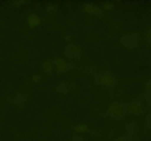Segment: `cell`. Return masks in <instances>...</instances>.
<instances>
[{"label":"cell","mask_w":151,"mask_h":141,"mask_svg":"<svg viewBox=\"0 0 151 141\" xmlns=\"http://www.w3.org/2000/svg\"><path fill=\"white\" fill-rule=\"evenodd\" d=\"M127 107L120 102H113L108 107L107 112L109 116L114 119H121L127 112Z\"/></svg>","instance_id":"cell-1"},{"label":"cell","mask_w":151,"mask_h":141,"mask_svg":"<svg viewBox=\"0 0 151 141\" xmlns=\"http://www.w3.org/2000/svg\"><path fill=\"white\" fill-rule=\"evenodd\" d=\"M138 41H139V39L136 33H127L122 36L120 43L125 48L132 50L137 47Z\"/></svg>","instance_id":"cell-2"},{"label":"cell","mask_w":151,"mask_h":141,"mask_svg":"<svg viewBox=\"0 0 151 141\" xmlns=\"http://www.w3.org/2000/svg\"><path fill=\"white\" fill-rule=\"evenodd\" d=\"M81 50L79 47L74 44H68L66 45L64 50V53L65 56L68 59H77L81 56Z\"/></svg>","instance_id":"cell-3"},{"label":"cell","mask_w":151,"mask_h":141,"mask_svg":"<svg viewBox=\"0 0 151 141\" xmlns=\"http://www.w3.org/2000/svg\"><path fill=\"white\" fill-rule=\"evenodd\" d=\"M53 64L56 68V71L60 73L68 72L70 69V64L62 58H55L53 61Z\"/></svg>","instance_id":"cell-4"},{"label":"cell","mask_w":151,"mask_h":141,"mask_svg":"<svg viewBox=\"0 0 151 141\" xmlns=\"http://www.w3.org/2000/svg\"><path fill=\"white\" fill-rule=\"evenodd\" d=\"M127 112H129L130 114L133 115H138L142 112L143 107L140 101L134 100L128 104V106L127 107Z\"/></svg>","instance_id":"cell-5"},{"label":"cell","mask_w":151,"mask_h":141,"mask_svg":"<svg viewBox=\"0 0 151 141\" xmlns=\"http://www.w3.org/2000/svg\"><path fill=\"white\" fill-rule=\"evenodd\" d=\"M83 8L85 12L91 14H94V15L98 16H100L103 14L102 10L99 7H98L96 5H94V4L92 3H85L84 5Z\"/></svg>","instance_id":"cell-6"},{"label":"cell","mask_w":151,"mask_h":141,"mask_svg":"<svg viewBox=\"0 0 151 141\" xmlns=\"http://www.w3.org/2000/svg\"><path fill=\"white\" fill-rule=\"evenodd\" d=\"M99 81L101 84L108 87H112L115 83L113 77L110 73H107V72H104L102 75H100Z\"/></svg>","instance_id":"cell-7"},{"label":"cell","mask_w":151,"mask_h":141,"mask_svg":"<svg viewBox=\"0 0 151 141\" xmlns=\"http://www.w3.org/2000/svg\"><path fill=\"white\" fill-rule=\"evenodd\" d=\"M41 19L38 15L35 14H31L27 17V23L28 26L31 28L36 27L41 24Z\"/></svg>","instance_id":"cell-8"},{"label":"cell","mask_w":151,"mask_h":141,"mask_svg":"<svg viewBox=\"0 0 151 141\" xmlns=\"http://www.w3.org/2000/svg\"><path fill=\"white\" fill-rule=\"evenodd\" d=\"M88 127L85 123H78L73 127V132L76 134H82L88 132Z\"/></svg>","instance_id":"cell-9"},{"label":"cell","mask_w":151,"mask_h":141,"mask_svg":"<svg viewBox=\"0 0 151 141\" xmlns=\"http://www.w3.org/2000/svg\"><path fill=\"white\" fill-rule=\"evenodd\" d=\"M145 99L150 104H151V78L147 82L145 87Z\"/></svg>","instance_id":"cell-10"},{"label":"cell","mask_w":151,"mask_h":141,"mask_svg":"<svg viewBox=\"0 0 151 141\" xmlns=\"http://www.w3.org/2000/svg\"><path fill=\"white\" fill-rule=\"evenodd\" d=\"M125 132L127 136H133L136 132V126L134 123H127L125 126Z\"/></svg>","instance_id":"cell-11"},{"label":"cell","mask_w":151,"mask_h":141,"mask_svg":"<svg viewBox=\"0 0 151 141\" xmlns=\"http://www.w3.org/2000/svg\"><path fill=\"white\" fill-rule=\"evenodd\" d=\"M68 87L65 83L62 82L60 84H58L57 87H56V91L60 94H65L68 92Z\"/></svg>","instance_id":"cell-12"},{"label":"cell","mask_w":151,"mask_h":141,"mask_svg":"<svg viewBox=\"0 0 151 141\" xmlns=\"http://www.w3.org/2000/svg\"><path fill=\"white\" fill-rule=\"evenodd\" d=\"M43 70L46 73H50L53 70V65L50 62H45L42 64Z\"/></svg>","instance_id":"cell-13"},{"label":"cell","mask_w":151,"mask_h":141,"mask_svg":"<svg viewBox=\"0 0 151 141\" xmlns=\"http://www.w3.org/2000/svg\"><path fill=\"white\" fill-rule=\"evenodd\" d=\"M145 124L147 129L151 130V113L148 114V115L146 117L145 119Z\"/></svg>","instance_id":"cell-14"},{"label":"cell","mask_w":151,"mask_h":141,"mask_svg":"<svg viewBox=\"0 0 151 141\" xmlns=\"http://www.w3.org/2000/svg\"><path fill=\"white\" fill-rule=\"evenodd\" d=\"M116 141H133V139L130 136H121L117 138Z\"/></svg>","instance_id":"cell-15"},{"label":"cell","mask_w":151,"mask_h":141,"mask_svg":"<svg viewBox=\"0 0 151 141\" xmlns=\"http://www.w3.org/2000/svg\"><path fill=\"white\" fill-rule=\"evenodd\" d=\"M104 9L107 10V11H111V10L113 9L114 8V5L111 2H106L105 4L104 5Z\"/></svg>","instance_id":"cell-16"},{"label":"cell","mask_w":151,"mask_h":141,"mask_svg":"<svg viewBox=\"0 0 151 141\" xmlns=\"http://www.w3.org/2000/svg\"><path fill=\"white\" fill-rule=\"evenodd\" d=\"M70 141H84V139L79 135H73Z\"/></svg>","instance_id":"cell-17"},{"label":"cell","mask_w":151,"mask_h":141,"mask_svg":"<svg viewBox=\"0 0 151 141\" xmlns=\"http://www.w3.org/2000/svg\"><path fill=\"white\" fill-rule=\"evenodd\" d=\"M47 11L50 14H53V13L56 12V8L53 5H49V6L47 7Z\"/></svg>","instance_id":"cell-18"},{"label":"cell","mask_w":151,"mask_h":141,"mask_svg":"<svg viewBox=\"0 0 151 141\" xmlns=\"http://www.w3.org/2000/svg\"><path fill=\"white\" fill-rule=\"evenodd\" d=\"M41 78L42 77L40 75H34L32 77V81L33 82H38L40 80H41Z\"/></svg>","instance_id":"cell-19"},{"label":"cell","mask_w":151,"mask_h":141,"mask_svg":"<svg viewBox=\"0 0 151 141\" xmlns=\"http://www.w3.org/2000/svg\"><path fill=\"white\" fill-rule=\"evenodd\" d=\"M14 3L16 6H20V5H22L23 4L26 3V1H15L14 2Z\"/></svg>","instance_id":"cell-20"},{"label":"cell","mask_w":151,"mask_h":141,"mask_svg":"<svg viewBox=\"0 0 151 141\" xmlns=\"http://www.w3.org/2000/svg\"><path fill=\"white\" fill-rule=\"evenodd\" d=\"M147 36H148V39H149L150 40H151V28L149 29V30H148Z\"/></svg>","instance_id":"cell-21"}]
</instances>
